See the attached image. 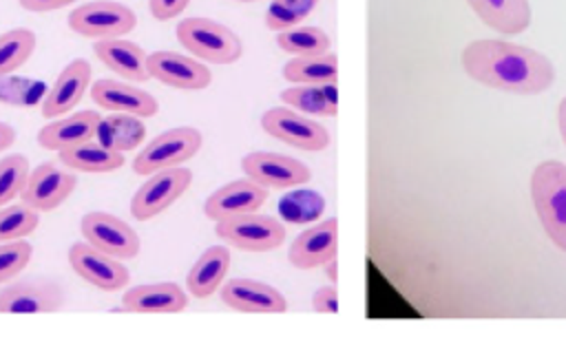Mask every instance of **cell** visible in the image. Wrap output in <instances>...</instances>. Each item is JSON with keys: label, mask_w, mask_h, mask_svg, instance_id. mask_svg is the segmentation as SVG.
I'll use <instances>...</instances> for the list:
<instances>
[{"label": "cell", "mask_w": 566, "mask_h": 347, "mask_svg": "<svg viewBox=\"0 0 566 347\" xmlns=\"http://www.w3.org/2000/svg\"><path fill=\"white\" fill-rule=\"evenodd\" d=\"M201 146L203 135L195 126L168 128L144 144V148L133 159V170L146 177L157 170L184 166L201 150Z\"/></svg>", "instance_id": "277c9868"}, {"label": "cell", "mask_w": 566, "mask_h": 347, "mask_svg": "<svg viewBox=\"0 0 566 347\" xmlns=\"http://www.w3.org/2000/svg\"><path fill=\"white\" fill-rule=\"evenodd\" d=\"M338 252V219L329 217L303 230L287 248V261L298 270L325 265Z\"/></svg>", "instance_id": "ac0fdd59"}, {"label": "cell", "mask_w": 566, "mask_h": 347, "mask_svg": "<svg viewBox=\"0 0 566 347\" xmlns=\"http://www.w3.org/2000/svg\"><path fill=\"white\" fill-rule=\"evenodd\" d=\"M281 102L285 106H292L296 108L298 113H305V115H314V117H336V111H332L318 86L314 84H292L290 88H285L281 93Z\"/></svg>", "instance_id": "836d02e7"}, {"label": "cell", "mask_w": 566, "mask_h": 347, "mask_svg": "<svg viewBox=\"0 0 566 347\" xmlns=\"http://www.w3.org/2000/svg\"><path fill=\"white\" fill-rule=\"evenodd\" d=\"M40 225V212L27 203H7L0 208V243L15 241L33 234Z\"/></svg>", "instance_id": "4dcf8cb0"}, {"label": "cell", "mask_w": 566, "mask_h": 347, "mask_svg": "<svg viewBox=\"0 0 566 347\" xmlns=\"http://www.w3.org/2000/svg\"><path fill=\"white\" fill-rule=\"evenodd\" d=\"M95 57L111 69L115 75H119L126 82H146L150 80L146 57L148 53L126 38H108V40H95L93 44Z\"/></svg>", "instance_id": "44dd1931"}, {"label": "cell", "mask_w": 566, "mask_h": 347, "mask_svg": "<svg viewBox=\"0 0 566 347\" xmlns=\"http://www.w3.org/2000/svg\"><path fill=\"white\" fill-rule=\"evenodd\" d=\"M146 66L153 80L177 91H203L212 82L210 69L201 60L177 51H153Z\"/></svg>", "instance_id": "4fadbf2b"}, {"label": "cell", "mask_w": 566, "mask_h": 347, "mask_svg": "<svg viewBox=\"0 0 566 347\" xmlns=\"http://www.w3.org/2000/svg\"><path fill=\"white\" fill-rule=\"evenodd\" d=\"M91 75L93 69L88 60L75 57L71 60L55 77V82L49 86V91L42 97L40 113L44 119H55L66 113H71L84 93L91 88Z\"/></svg>", "instance_id": "9a60e30c"}, {"label": "cell", "mask_w": 566, "mask_h": 347, "mask_svg": "<svg viewBox=\"0 0 566 347\" xmlns=\"http://www.w3.org/2000/svg\"><path fill=\"white\" fill-rule=\"evenodd\" d=\"M33 245L24 239L0 243V283L15 278L31 261Z\"/></svg>", "instance_id": "e575fe53"}, {"label": "cell", "mask_w": 566, "mask_h": 347, "mask_svg": "<svg viewBox=\"0 0 566 347\" xmlns=\"http://www.w3.org/2000/svg\"><path fill=\"white\" fill-rule=\"evenodd\" d=\"M531 199L537 219L555 248L566 252V164L544 159L531 175Z\"/></svg>", "instance_id": "7a4b0ae2"}, {"label": "cell", "mask_w": 566, "mask_h": 347, "mask_svg": "<svg viewBox=\"0 0 566 347\" xmlns=\"http://www.w3.org/2000/svg\"><path fill=\"white\" fill-rule=\"evenodd\" d=\"M219 292H221V301L234 312H243V314H283L287 309L285 296L276 287H272L263 281L230 278V281L221 283Z\"/></svg>", "instance_id": "d6986e66"}, {"label": "cell", "mask_w": 566, "mask_h": 347, "mask_svg": "<svg viewBox=\"0 0 566 347\" xmlns=\"http://www.w3.org/2000/svg\"><path fill=\"white\" fill-rule=\"evenodd\" d=\"M230 270V252L223 245H212L192 263L186 274V290L195 298L212 296Z\"/></svg>", "instance_id": "cb8c5ba5"}, {"label": "cell", "mask_w": 566, "mask_h": 347, "mask_svg": "<svg viewBox=\"0 0 566 347\" xmlns=\"http://www.w3.org/2000/svg\"><path fill=\"white\" fill-rule=\"evenodd\" d=\"M66 24L82 38L108 40L128 35L137 24V15L130 7L117 0H88L71 11Z\"/></svg>", "instance_id": "5b68a950"}, {"label": "cell", "mask_w": 566, "mask_h": 347, "mask_svg": "<svg viewBox=\"0 0 566 347\" xmlns=\"http://www.w3.org/2000/svg\"><path fill=\"white\" fill-rule=\"evenodd\" d=\"M241 170L248 179L268 190H287L307 183L312 177L310 168L303 161L272 150L248 153L241 159Z\"/></svg>", "instance_id": "8fae6325"}, {"label": "cell", "mask_w": 566, "mask_h": 347, "mask_svg": "<svg viewBox=\"0 0 566 347\" xmlns=\"http://www.w3.org/2000/svg\"><path fill=\"white\" fill-rule=\"evenodd\" d=\"M29 170L24 155H7L0 159V208L22 194Z\"/></svg>", "instance_id": "d6a6232c"}, {"label": "cell", "mask_w": 566, "mask_h": 347, "mask_svg": "<svg viewBox=\"0 0 566 347\" xmlns=\"http://www.w3.org/2000/svg\"><path fill=\"white\" fill-rule=\"evenodd\" d=\"M281 51L292 55H318L329 51V35L321 27H292L276 35Z\"/></svg>", "instance_id": "f546056e"}, {"label": "cell", "mask_w": 566, "mask_h": 347, "mask_svg": "<svg viewBox=\"0 0 566 347\" xmlns=\"http://www.w3.org/2000/svg\"><path fill=\"white\" fill-rule=\"evenodd\" d=\"M80 232L86 243L122 261L135 259L142 250V239L133 225L104 210L86 212L80 221Z\"/></svg>", "instance_id": "9c48e42d"}, {"label": "cell", "mask_w": 566, "mask_h": 347, "mask_svg": "<svg viewBox=\"0 0 566 347\" xmlns=\"http://www.w3.org/2000/svg\"><path fill=\"white\" fill-rule=\"evenodd\" d=\"M283 77L290 84H323L338 77V57L334 53L318 55H292L283 64Z\"/></svg>", "instance_id": "4316f807"}, {"label": "cell", "mask_w": 566, "mask_h": 347, "mask_svg": "<svg viewBox=\"0 0 566 347\" xmlns=\"http://www.w3.org/2000/svg\"><path fill=\"white\" fill-rule=\"evenodd\" d=\"M91 99L111 113H130L137 117H155L159 113V102L146 88H139L126 80L102 77L88 88Z\"/></svg>", "instance_id": "2e32d148"}, {"label": "cell", "mask_w": 566, "mask_h": 347, "mask_svg": "<svg viewBox=\"0 0 566 347\" xmlns=\"http://www.w3.org/2000/svg\"><path fill=\"white\" fill-rule=\"evenodd\" d=\"M316 4L318 0H272L265 9V27L276 33L287 31L305 20Z\"/></svg>", "instance_id": "1f68e13d"}, {"label": "cell", "mask_w": 566, "mask_h": 347, "mask_svg": "<svg viewBox=\"0 0 566 347\" xmlns=\"http://www.w3.org/2000/svg\"><path fill=\"white\" fill-rule=\"evenodd\" d=\"M77 177L71 168L55 161H44L29 170L20 201L35 212H51L62 206L75 190Z\"/></svg>", "instance_id": "30bf717a"}, {"label": "cell", "mask_w": 566, "mask_h": 347, "mask_svg": "<svg viewBox=\"0 0 566 347\" xmlns=\"http://www.w3.org/2000/svg\"><path fill=\"white\" fill-rule=\"evenodd\" d=\"M318 91H321L325 104H327L332 111L338 113V84H336V80H327V82L318 84Z\"/></svg>", "instance_id": "ab89813d"}, {"label": "cell", "mask_w": 566, "mask_h": 347, "mask_svg": "<svg viewBox=\"0 0 566 347\" xmlns=\"http://www.w3.org/2000/svg\"><path fill=\"white\" fill-rule=\"evenodd\" d=\"M175 33L179 44L201 62L234 64L243 55L241 38L226 24L203 15L184 18Z\"/></svg>", "instance_id": "3957f363"}, {"label": "cell", "mask_w": 566, "mask_h": 347, "mask_svg": "<svg viewBox=\"0 0 566 347\" xmlns=\"http://www.w3.org/2000/svg\"><path fill=\"white\" fill-rule=\"evenodd\" d=\"M325 212V197L316 190L298 188L279 199V214L287 223L305 225L316 221Z\"/></svg>", "instance_id": "83f0119b"}, {"label": "cell", "mask_w": 566, "mask_h": 347, "mask_svg": "<svg viewBox=\"0 0 566 347\" xmlns=\"http://www.w3.org/2000/svg\"><path fill=\"white\" fill-rule=\"evenodd\" d=\"M261 128L270 137H274L283 144H290L298 150L318 153L329 146V133L323 124H318L310 115L296 113L287 106L268 108L261 115Z\"/></svg>", "instance_id": "ba28073f"}, {"label": "cell", "mask_w": 566, "mask_h": 347, "mask_svg": "<svg viewBox=\"0 0 566 347\" xmlns=\"http://www.w3.org/2000/svg\"><path fill=\"white\" fill-rule=\"evenodd\" d=\"M57 157H60V164H64L73 172L102 175V172H115L124 166V153L111 150L102 146L97 139H88L73 148L60 150Z\"/></svg>", "instance_id": "d4e9b609"}, {"label": "cell", "mask_w": 566, "mask_h": 347, "mask_svg": "<svg viewBox=\"0 0 566 347\" xmlns=\"http://www.w3.org/2000/svg\"><path fill=\"white\" fill-rule=\"evenodd\" d=\"M214 234L230 248L241 252H272L285 241V225L259 212L230 217L214 223Z\"/></svg>", "instance_id": "52a82bcc"}, {"label": "cell", "mask_w": 566, "mask_h": 347, "mask_svg": "<svg viewBox=\"0 0 566 347\" xmlns=\"http://www.w3.org/2000/svg\"><path fill=\"white\" fill-rule=\"evenodd\" d=\"M460 64L478 84L515 95H539L555 82V66L544 53L497 38L471 40Z\"/></svg>", "instance_id": "6da1fadb"}, {"label": "cell", "mask_w": 566, "mask_h": 347, "mask_svg": "<svg viewBox=\"0 0 566 347\" xmlns=\"http://www.w3.org/2000/svg\"><path fill=\"white\" fill-rule=\"evenodd\" d=\"M22 9L33 11V13H49V11H57L64 7H71L77 0H18Z\"/></svg>", "instance_id": "f35d334b"}, {"label": "cell", "mask_w": 566, "mask_h": 347, "mask_svg": "<svg viewBox=\"0 0 566 347\" xmlns=\"http://www.w3.org/2000/svg\"><path fill=\"white\" fill-rule=\"evenodd\" d=\"M557 128H559V135H562L564 144H566V95L557 104Z\"/></svg>", "instance_id": "b9f144b4"}, {"label": "cell", "mask_w": 566, "mask_h": 347, "mask_svg": "<svg viewBox=\"0 0 566 347\" xmlns=\"http://www.w3.org/2000/svg\"><path fill=\"white\" fill-rule=\"evenodd\" d=\"M188 307V294L172 281L133 285L122 296V309L130 314H177Z\"/></svg>", "instance_id": "ffe728a7"}, {"label": "cell", "mask_w": 566, "mask_h": 347, "mask_svg": "<svg viewBox=\"0 0 566 347\" xmlns=\"http://www.w3.org/2000/svg\"><path fill=\"white\" fill-rule=\"evenodd\" d=\"M467 4L500 35H517L531 24L528 0H467Z\"/></svg>", "instance_id": "603a6c76"}, {"label": "cell", "mask_w": 566, "mask_h": 347, "mask_svg": "<svg viewBox=\"0 0 566 347\" xmlns=\"http://www.w3.org/2000/svg\"><path fill=\"white\" fill-rule=\"evenodd\" d=\"M15 141V128L7 122H0V153Z\"/></svg>", "instance_id": "60d3db41"}, {"label": "cell", "mask_w": 566, "mask_h": 347, "mask_svg": "<svg viewBox=\"0 0 566 347\" xmlns=\"http://www.w3.org/2000/svg\"><path fill=\"white\" fill-rule=\"evenodd\" d=\"M102 115L97 111H77L69 117H55L51 124H44L38 130V144L46 150H66L82 141L95 139V130Z\"/></svg>", "instance_id": "7402d4cb"}, {"label": "cell", "mask_w": 566, "mask_h": 347, "mask_svg": "<svg viewBox=\"0 0 566 347\" xmlns=\"http://www.w3.org/2000/svg\"><path fill=\"white\" fill-rule=\"evenodd\" d=\"M35 33L18 27L0 33V77L13 75L35 51Z\"/></svg>", "instance_id": "f1b7e54d"}, {"label": "cell", "mask_w": 566, "mask_h": 347, "mask_svg": "<svg viewBox=\"0 0 566 347\" xmlns=\"http://www.w3.org/2000/svg\"><path fill=\"white\" fill-rule=\"evenodd\" d=\"M95 139L117 153H126L137 148L146 139V126L142 117L130 113H111L99 119Z\"/></svg>", "instance_id": "484cf974"}, {"label": "cell", "mask_w": 566, "mask_h": 347, "mask_svg": "<svg viewBox=\"0 0 566 347\" xmlns=\"http://www.w3.org/2000/svg\"><path fill=\"white\" fill-rule=\"evenodd\" d=\"M325 272H329V281H332V283H336V278H338V265H336V256H334V259H329V261L325 263Z\"/></svg>", "instance_id": "7bdbcfd3"}, {"label": "cell", "mask_w": 566, "mask_h": 347, "mask_svg": "<svg viewBox=\"0 0 566 347\" xmlns=\"http://www.w3.org/2000/svg\"><path fill=\"white\" fill-rule=\"evenodd\" d=\"M237 2H256V0H237Z\"/></svg>", "instance_id": "ee69618b"}, {"label": "cell", "mask_w": 566, "mask_h": 347, "mask_svg": "<svg viewBox=\"0 0 566 347\" xmlns=\"http://www.w3.org/2000/svg\"><path fill=\"white\" fill-rule=\"evenodd\" d=\"M312 309L318 314H336L338 312V290L336 285H321L312 294Z\"/></svg>", "instance_id": "8d00e7d4"}, {"label": "cell", "mask_w": 566, "mask_h": 347, "mask_svg": "<svg viewBox=\"0 0 566 347\" xmlns=\"http://www.w3.org/2000/svg\"><path fill=\"white\" fill-rule=\"evenodd\" d=\"M268 201V188L252 179H234L217 188L203 203V214L210 221H223L230 217L256 212Z\"/></svg>", "instance_id": "e0dca14e"}, {"label": "cell", "mask_w": 566, "mask_h": 347, "mask_svg": "<svg viewBox=\"0 0 566 347\" xmlns=\"http://www.w3.org/2000/svg\"><path fill=\"white\" fill-rule=\"evenodd\" d=\"M192 186V170L177 166L146 175L130 199V214L137 221H150L166 212Z\"/></svg>", "instance_id": "8992f818"}, {"label": "cell", "mask_w": 566, "mask_h": 347, "mask_svg": "<svg viewBox=\"0 0 566 347\" xmlns=\"http://www.w3.org/2000/svg\"><path fill=\"white\" fill-rule=\"evenodd\" d=\"M69 263L82 281L102 292H119L130 283V272L122 259H115L86 241H77L69 248Z\"/></svg>", "instance_id": "7c38bea8"}, {"label": "cell", "mask_w": 566, "mask_h": 347, "mask_svg": "<svg viewBox=\"0 0 566 347\" xmlns=\"http://www.w3.org/2000/svg\"><path fill=\"white\" fill-rule=\"evenodd\" d=\"M62 303V287L49 278H22L0 290V314H51Z\"/></svg>", "instance_id": "5bb4252c"}, {"label": "cell", "mask_w": 566, "mask_h": 347, "mask_svg": "<svg viewBox=\"0 0 566 347\" xmlns=\"http://www.w3.org/2000/svg\"><path fill=\"white\" fill-rule=\"evenodd\" d=\"M188 2L190 0H148V9H150L155 20L166 22V20H172L179 13H184Z\"/></svg>", "instance_id": "74e56055"}, {"label": "cell", "mask_w": 566, "mask_h": 347, "mask_svg": "<svg viewBox=\"0 0 566 347\" xmlns=\"http://www.w3.org/2000/svg\"><path fill=\"white\" fill-rule=\"evenodd\" d=\"M44 88L42 82L24 80V77H0V102L13 104V106H29L38 99V93Z\"/></svg>", "instance_id": "d590c367"}]
</instances>
